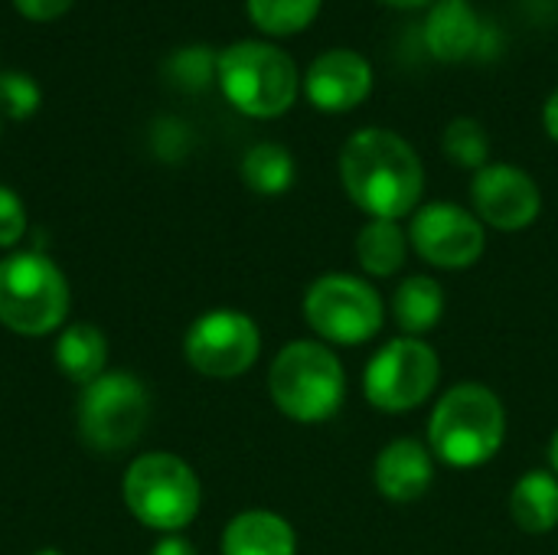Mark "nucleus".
<instances>
[{"mask_svg": "<svg viewBox=\"0 0 558 555\" xmlns=\"http://www.w3.org/2000/svg\"><path fill=\"white\" fill-rule=\"evenodd\" d=\"M340 183L369 219H402L422 203L425 167L396 131L363 128L340 150Z\"/></svg>", "mask_w": 558, "mask_h": 555, "instance_id": "1", "label": "nucleus"}, {"mask_svg": "<svg viewBox=\"0 0 558 555\" xmlns=\"http://www.w3.org/2000/svg\"><path fill=\"white\" fill-rule=\"evenodd\" d=\"M507 442V409L484 383L451 386L432 409L428 448L448 468H481Z\"/></svg>", "mask_w": 558, "mask_h": 555, "instance_id": "2", "label": "nucleus"}, {"mask_svg": "<svg viewBox=\"0 0 558 555\" xmlns=\"http://www.w3.org/2000/svg\"><path fill=\"white\" fill-rule=\"evenodd\" d=\"M268 393L281 415L301 425H320L343 409L347 370L320 340H291L268 370Z\"/></svg>", "mask_w": 558, "mask_h": 555, "instance_id": "3", "label": "nucleus"}, {"mask_svg": "<svg viewBox=\"0 0 558 555\" xmlns=\"http://www.w3.org/2000/svg\"><path fill=\"white\" fill-rule=\"evenodd\" d=\"M124 507L137 523L157 533H180L190 527L203 504V487L196 471L167 451H150L131 461L121 484Z\"/></svg>", "mask_w": 558, "mask_h": 555, "instance_id": "4", "label": "nucleus"}, {"mask_svg": "<svg viewBox=\"0 0 558 555\" xmlns=\"http://www.w3.org/2000/svg\"><path fill=\"white\" fill-rule=\"evenodd\" d=\"M69 314V281L43 252H13L0 262V324L23 337L56 330Z\"/></svg>", "mask_w": 558, "mask_h": 555, "instance_id": "5", "label": "nucleus"}, {"mask_svg": "<svg viewBox=\"0 0 558 555\" xmlns=\"http://www.w3.org/2000/svg\"><path fill=\"white\" fill-rule=\"evenodd\" d=\"M216 75L226 98L252 118H278L298 98V69L291 56L268 43H232L219 52Z\"/></svg>", "mask_w": 558, "mask_h": 555, "instance_id": "6", "label": "nucleus"}, {"mask_svg": "<svg viewBox=\"0 0 558 555\" xmlns=\"http://www.w3.org/2000/svg\"><path fill=\"white\" fill-rule=\"evenodd\" d=\"M304 321L327 347H363L383 330L386 304L366 278L330 272L304 291Z\"/></svg>", "mask_w": 558, "mask_h": 555, "instance_id": "7", "label": "nucleus"}, {"mask_svg": "<svg viewBox=\"0 0 558 555\" xmlns=\"http://www.w3.org/2000/svg\"><path fill=\"white\" fill-rule=\"evenodd\" d=\"M441 379V360L422 337H396L383 343L363 373V396L373 409L402 415L425 406Z\"/></svg>", "mask_w": 558, "mask_h": 555, "instance_id": "8", "label": "nucleus"}, {"mask_svg": "<svg viewBox=\"0 0 558 555\" xmlns=\"http://www.w3.org/2000/svg\"><path fill=\"white\" fill-rule=\"evenodd\" d=\"M150 399L137 376L131 373H105L85 386L78 396L75 422L82 442L98 455H118L131 448L147 422Z\"/></svg>", "mask_w": 558, "mask_h": 555, "instance_id": "9", "label": "nucleus"}, {"mask_svg": "<svg viewBox=\"0 0 558 555\" xmlns=\"http://www.w3.org/2000/svg\"><path fill=\"white\" fill-rule=\"evenodd\" d=\"M262 353V330L245 311L216 307L199 314L186 337L183 357L186 363L209 379H235L245 376Z\"/></svg>", "mask_w": 558, "mask_h": 555, "instance_id": "10", "label": "nucleus"}, {"mask_svg": "<svg viewBox=\"0 0 558 555\" xmlns=\"http://www.w3.org/2000/svg\"><path fill=\"white\" fill-rule=\"evenodd\" d=\"M409 245L432 268L468 272L481 262L487 249V232L474 209L454 203H425L412 213Z\"/></svg>", "mask_w": 558, "mask_h": 555, "instance_id": "11", "label": "nucleus"}, {"mask_svg": "<svg viewBox=\"0 0 558 555\" xmlns=\"http://www.w3.org/2000/svg\"><path fill=\"white\" fill-rule=\"evenodd\" d=\"M474 216L500 232H523L543 213V193L536 180L513 164H487L471 180Z\"/></svg>", "mask_w": 558, "mask_h": 555, "instance_id": "12", "label": "nucleus"}, {"mask_svg": "<svg viewBox=\"0 0 558 555\" xmlns=\"http://www.w3.org/2000/svg\"><path fill=\"white\" fill-rule=\"evenodd\" d=\"M304 92L320 111H350L373 92V69L353 49H330L311 62Z\"/></svg>", "mask_w": 558, "mask_h": 555, "instance_id": "13", "label": "nucleus"}, {"mask_svg": "<svg viewBox=\"0 0 558 555\" xmlns=\"http://www.w3.org/2000/svg\"><path fill=\"white\" fill-rule=\"evenodd\" d=\"M373 484L389 504H418L435 484V455L418 438H392L373 464Z\"/></svg>", "mask_w": 558, "mask_h": 555, "instance_id": "14", "label": "nucleus"}, {"mask_svg": "<svg viewBox=\"0 0 558 555\" xmlns=\"http://www.w3.org/2000/svg\"><path fill=\"white\" fill-rule=\"evenodd\" d=\"M222 555H298V533L281 514L245 510L226 523Z\"/></svg>", "mask_w": 558, "mask_h": 555, "instance_id": "15", "label": "nucleus"}, {"mask_svg": "<svg viewBox=\"0 0 558 555\" xmlns=\"http://www.w3.org/2000/svg\"><path fill=\"white\" fill-rule=\"evenodd\" d=\"M481 39H484V23L468 0H438L432 7L425 20V43L438 59L445 62L468 59L471 52L481 49Z\"/></svg>", "mask_w": 558, "mask_h": 555, "instance_id": "16", "label": "nucleus"}, {"mask_svg": "<svg viewBox=\"0 0 558 555\" xmlns=\"http://www.w3.org/2000/svg\"><path fill=\"white\" fill-rule=\"evenodd\" d=\"M510 520L530 533L546 536L558 527V478L553 471H526L510 491Z\"/></svg>", "mask_w": 558, "mask_h": 555, "instance_id": "17", "label": "nucleus"}, {"mask_svg": "<svg viewBox=\"0 0 558 555\" xmlns=\"http://www.w3.org/2000/svg\"><path fill=\"white\" fill-rule=\"evenodd\" d=\"M389 311L405 337H422L435 330L445 317V288L428 275H409L392 291Z\"/></svg>", "mask_w": 558, "mask_h": 555, "instance_id": "18", "label": "nucleus"}, {"mask_svg": "<svg viewBox=\"0 0 558 555\" xmlns=\"http://www.w3.org/2000/svg\"><path fill=\"white\" fill-rule=\"evenodd\" d=\"M108 363V340L92 324H69L62 337L56 340V366L65 379L88 386L98 376H105Z\"/></svg>", "mask_w": 558, "mask_h": 555, "instance_id": "19", "label": "nucleus"}, {"mask_svg": "<svg viewBox=\"0 0 558 555\" xmlns=\"http://www.w3.org/2000/svg\"><path fill=\"white\" fill-rule=\"evenodd\" d=\"M409 258V232L399 219H369L356 236V262L373 278H392Z\"/></svg>", "mask_w": 558, "mask_h": 555, "instance_id": "20", "label": "nucleus"}, {"mask_svg": "<svg viewBox=\"0 0 558 555\" xmlns=\"http://www.w3.org/2000/svg\"><path fill=\"white\" fill-rule=\"evenodd\" d=\"M242 180L258 196H281L294 183V157L281 144H255L242 157Z\"/></svg>", "mask_w": 558, "mask_h": 555, "instance_id": "21", "label": "nucleus"}, {"mask_svg": "<svg viewBox=\"0 0 558 555\" xmlns=\"http://www.w3.org/2000/svg\"><path fill=\"white\" fill-rule=\"evenodd\" d=\"M320 10V0H248V16L271 36H291L304 29Z\"/></svg>", "mask_w": 558, "mask_h": 555, "instance_id": "22", "label": "nucleus"}, {"mask_svg": "<svg viewBox=\"0 0 558 555\" xmlns=\"http://www.w3.org/2000/svg\"><path fill=\"white\" fill-rule=\"evenodd\" d=\"M441 147H445V157L464 170H481L487 167V157H490V137L484 131L481 121L474 118H454L448 128H445V137H441Z\"/></svg>", "mask_w": 558, "mask_h": 555, "instance_id": "23", "label": "nucleus"}, {"mask_svg": "<svg viewBox=\"0 0 558 555\" xmlns=\"http://www.w3.org/2000/svg\"><path fill=\"white\" fill-rule=\"evenodd\" d=\"M216 65H219V56L213 49H206V46H186V49H180V52L170 56L167 75L180 88L196 92V88L209 85V79L216 75Z\"/></svg>", "mask_w": 558, "mask_h": 555, "instance_id": "24", "label": "nucleus"}, {"mask_svg": "<svg viewBox=\"0 0 558 555\" xmlns=\"http://www.w3.org/2000/svg\"><path fill=\"white\" fill-rule=\"evenodd\" d=\"M39 108V85L26 72H0V114L23 121Z\"/></svg>", "mask_w": 558, "mask_h": 555, "instance_id": "25", "label": "nucleus"}, {"mask_svg": "<svg viewBox=\"0 0 558 555\" xmlns=\"http://www.w3.org/2000/svg\"><path fill=\"white\" fill-rule=\"evenodd\" d=\"M26 232V206L23 200L0 183V249H13Z\"/></svg>", "mask_w": 558, "mask_h": 555, "instance_id": "26", "label": "nucleus"}, {"mask_svg": "<svg viewBox=\"0 0 558 555\" xmlns=\"http://www.w3.org/2000/svg\"><path fill=\"white\" fill-rule=\"evenodd\" d=\"M13 3L29 20H56L72 7V0H13Z\"/></svg>", "mask_w": 558, "mask_h": 555, "instance_id": "27", "label": "nucleus"}, {"mask_svg": "<svg viewBox=\"0 0 558 555\" xmlns=\"http://www.w3.org/2000/svg\"><path fill=\"white\" fill-rule=\"evenodd\" d=\"M150 555H199V553H196V546H193L186 536H180V533H167V536H160V543L150 550Z\"/></svg>", "mask_w": 558, "mask_h": 555, "instance_id": "28", "label": "nucleus"}, {"mask_svg": "<svg viewBox=\"0 0 558 555\" xmlns=\"http://www.w3.org/2000/svg\"><path fill=\"white\" fill-rule=\"evenodd\" d=\"M543 121H546V131H549V137L558 141V88L549 95V101H546V111H543Z\"/></svg>", "mask_w": 558, "mask_h": 555, "instance_id": "29", "label": "nucleus"}, {"mask_svg": "<svg viewBox=\"0 0 558 555\" xmlns=\"http://www.w3.org/2000/svg\"><path fill=\"white\" fill-rule=\"evenodd\" d=\"M549 464H553L549 471L558 478V429H556V435H553V442H549Z\"/></svg>", "mask_w": 558, "mask_h": 555, "instance_id": "30", "label": "nucleus"}, {"mask_svg": "<svg viewBox=\"0 0 558 555\" xmlns=\"http://www.w3.org/2000/svg\"><path fill=\"white\" fill-rule=\"evenodd\" d=\"M386 3H392V7H425L432 0H386Z\"/></svg>", "mask_w": 558, "mask_h": 555, "instance_id": "31", "label": "nucleus"}, {"mask_svg": "<svg viewBox=\"0 0 558 555\" xmlns=\"http://www.w3.org/2000/svg\"><path fill=\"white\" fill-rule=\"evenodd\" d=\"M33 555H62L59 550H39V553H33Z\"/></svg>", "mask_w": 558, "mask_h": 555, "instance_id": "32", "label": "nucleus"}]
</instances>
